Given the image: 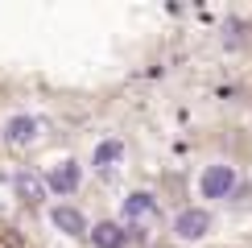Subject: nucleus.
I'll return each instance as SVG.
<instances>
[{"mask_svg": "<svg viewBox=\"0 0 252 248\" xmlns=\"http://www.w3.org/2000/svg\"><path fill=\"white\" fill-rule=\"evenodd\" d=\"M236 170L227 161H215L203 170V178H198V190H203V199H227V194L236 190Z\"/></svg>", "mask_w": 252, "mask_h": 248, "instance_id": "obj_1", "label": "nucleus"}, {"mask_svg": "<svg viewBox=\"0 0 252 248\" xmlns=\"http://www.w3.org/2000/svg\"><path fill=\"white\" fill-rule=\"evenodd\" d=\"M174 232L182 236V240H203V236L211 232V211H203V207H186V211H178Z\"/></svg>", "mask_w": 252, "mask_h": 248, "instance_id": "obj_2", "label": "nucleus"}, {"mask_svg": "<svg viewBox=\"0 0 252 248\" xmlns=\"http://www.w3.org/2000/svg\"><path fill=\"white\" fill-rule=\"evenodd\" d=\"M41 182H46V190H54V194H75V190H79V182H83L79 161H58Z\"/></svg>", "mask_w": 252, "mask_h": 248, "instance_id": "obj_3", "label": "nucleus"}, {"mask_svg": "<svg viewBox=\"0 0 252 248\" xmlns=\"http://www.w3.org/2000/svg\"><path fill=\"white\" fill-rule=\"evenodd\" d=\"M41 137V120L37 116H13L4 124V141L17 145V149H25V145H33Z\"/></svg>", "mask_w": 252, "mask_h": 248, "instance_id": "obj_4", "label": "nucleus"}, {"mask_svg": "<svg viewBox=\"0 0 252 248\" xmlns=\"http://www.w3.org/2000/svg\"><path fill=\"white\" fill-rule=\"evenodd\" d=\"M13 190H17V199L29 203V207L46 199V182H41V174H33V170H21L17 178H13Z\"/></svg>", "mask_w": 252, "mask_h": 248, "instance_id": "obj_5", "label": "nucleus"}, {"mask_svg": "<svg viewBox=\"0 0 252 248\" xmlns=\"http://www.w3.org/2000/svg\"><path fill=\"white\" fill-rule=\"evenodd\" d=\"M87 236H91V244L95 248H124L128 244V232H124L120 223H95V227H87Z\"/></svg>", "mask_w": 252, "mask_h": 248, "instance_id": "obj_6", "label": "nucleus"}, {"mask_svg": "<svg viewBox=\"0 0 252 248\" xmlns=\"http://www.w3.org/2000/svg\"><path fill=\"white\" fill-rule=\"evenodd\" d=\"M50 219H54V227H58V232H66V236H87V219H83L79 207H54Z\"/></svg>", "mask_w": 252, "mask_h": 248, "instance_id": "obj_7", "label": "nucleus"}, {"mask_svg": "<svg viewBox=\"0 0 252 248\" xmlns=\"http://www.w3.org/2000/svg\"><path fill=\"white\" fill-rule=\"evenodd\" d=\"M120 161H124V141H116V137L99 141L95 153H91V165H95V170H112V165H120Z\"/></svg>", "mask_w": 252, "mask_h": 248, "instance_id": "obj_8", "label": "nucleus"}, {"mask_svg": "<svg viewBox=\"0 0 252 248\" xmlns=\"http://www.w3.org/2000/svg\"><path fill=\"white\" fill-rule=\"evenodd\" d=\"M153 215H157V199L149 190H136L124 199V219H153Z\"/></svg>", "mask_w": 252, "mask_h": 248, "instance_id": "obj_9", "label": "nucleus"}]
</instances>
